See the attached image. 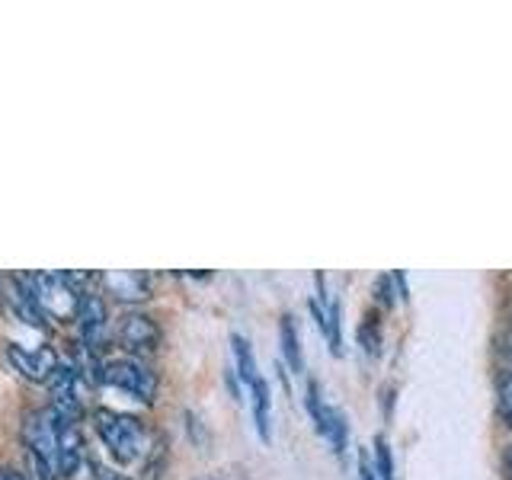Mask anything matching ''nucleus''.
I'll return each instance as SVG.
<instances>
[{"instance_id": "nucleus-1", "label": "nucleus", "mask_w": 512, "mask_h": 480, "mask_svg": "<svg viewBox=\"0 0 512 480\" xmlns=\"http://www.w3.org/2000/svg\"><path fill=\"white\" fill-rule=\"evenodd\" d=\"M93 426H96V432H100V439L106 442L109 452L116 455L122 464H132L148 452V426H144L132 413L96 410Z\"/></svg>"}, {"instance_id": "nucleus-2", "label": "nucleus", "mask_w": 512, "mask_h": 480, "mask_svg": "<svg viewBox=\"0 0 512 480\" xmlns=\"http://www.w3.org/2000/svg\"><path fill=\"white\" fill-rule=\"evenodd\" d=\"M58 410L45 407V410H32L23 423V439L29 448V458L36 461L39 477L42 480H55L61 477L58 471Z\"/></svg>"}, {"instance_id": "nucleus-3", "label": "nucleus", "mask_w": 512, "mask_h": 480, "mask_svg": "<svg viewBox=\"0 0 512 480\" xmlns=\"http://www.w3.org/2000/svg\"><path fill=\"white\" fill-rule=\"evenodd\" d=\"M32 285H36L45 317H58V320L77 317L80 292L68 282L64 272H32Z\"/></svg>"}, {"instance_id": "nucleus-4", "label": "nucleus", "mask_w": 512, "mask_h": 480, "mask_svg": "<svg viewBox=\"0 0 512 480\" xmlns=\"http://www.w3.org/2000/svg\"><path fill=\"white\" fill-rule=\"evenodd\" d=\"M103 381H109L112 388H119L125 394L138 397L141 404H151L157 391V375L148 365L138 359H112L103 365Z\"/></svg>"}, {"instance_id": "nucleus-5", "label": "nucleus", "mask_w": 512, "mask_h": 480, "mask_svg": "<svg viewBox=\"0 0 512 480\" xmlns=\"http://www.w3.org/2000/svg\"><path fill=\"white\" fill-rule=\"evenodd\" d=\"M308 410L314 416V426H317L320 436L333 445L336 455H343L346 452V439H349V423H346V416L340 410L320 397L317 381H308Z\"/></svg>"}, {"instance_id": "nucleus-6", "label": "nucleus", "mask_w": 512, "mask_h": 480, "mask_svg": "<svg viewBox=\"0 0 512 480\" xmlns=\"http://www.w3.org/2000/svg\"><path fill=\"white\" fill-rule=\"evenodd\" d=\"M311 314L317 320V327L320 333L327 336V343H330V352L333 356H340L343 352V324H340V301L330 298L327 292V279L317 272V298L311 301Z\"/></svg>"}, {"instance_id": "nucleus-7", "label": "nucleus", "mask_w": 512, "mask_h": 480, "mask_svg": "<svg viewBox=\"0 0 512 480\" xmlns=\"http://www.w3.org/2000/svg\"><path fill=\"white\" fill-rule=\"evenodd\" d=\"M116 343L128 352H154L160 343V330L148 314L128 311V314H122L119 327H116Z\"/></svg>"}, {"instance_id": "nucleus-8", "label": "nucleus", "mask_w": 512, "mask_h": 480, "mask_svg": "<svg viewBox=\"0 0 512 480\" xmlns=\"http://www.w3.org/2000/svg\"><path fill=\"white\" fill-rule=\"evenodd\" d=\"M55 426H58V471H61V477H71V474H77L80 461H84V448H87L84 432L77 426V416L61 413V410H58Z\"/></svg>"}, {"instance_id": "nucleus-9", "label": "nucleus", "mask_w": 512, "mask_h": 480, "mask_svg": "<svg viewBox=\"0 0 512 480\" xmlns=\"http://www.w3.org/2000/svg\"><path fill=\"white\" fill-rule=\"evenodd\" d=\"M7 301H10V308L23 317V324L29 327H39L45 330V311H42V304H39V295H36V285H32V272H20V276H10L7 279Z\"/></svg>"}, {"instance_id": "nucleus-10", "label": "nucleus", "mask_w": 512, "mask_h": 480, "mask_svg": "<svg viewBox=\"0 0 512 480\" xmlns=\"http://www.w3.org/2000/svg\"><path fill=\"white\" fill-rule=\"evenodd\" d=\"M4 356H7V362H10L23 378L39 381V384L52 378V375H55V368H58V359L52 356V352L26 349L23 343H7V346H4Z\"/></svg>"}, {"instance_id": "nucleus-11", "label": "nucleus", "mask_w": 512, "mask_h": 480, "mask_svg": "<svg viewBox=\"0 0 512 480\" xmlns=\"http://www.w3.org/2000/svg\"><path fill=\"white\" fill-rule=\"evenodd\" d=\"M52 381V397H55V404L61 413H71L77 416L80 407H84V388H80V372L71 365H58L55 368V375L48 378Z\"/></svg>"}, {"instance_id": "nucleus-12", "label": "nucleus", "mask_w": 512, "mask_h": 480, "mask_svg": "<svg viewBox=\"0 0 512 480\" xmlns=\"http://www.w3.org/2000/svg\"><path fill=\"white\" fill-rule=\"evenodd\" d=\"M77 327L87 346H96L106 333V301L96 292H84L77 304Z\"/></svg>"}, {"instance_id": "nucleus-13", "label": "nucleus", "mask_w": 512, "mask_h": 480, "mask_svg": "<svg viewBox=\"0 0 512 480\" xmlns=\"http://www.w3.org/2000/svg\"><path fill=\"white\" fill-rule=\"evenodd\" d=\"M106 292L116 301H144L151 295V276L148 272H106L103 276Z\"/></svg>"}, {"instance_id": "nucleus-14", "label": "nucleus", "mask_w": 512, "mask_h": 480, "mask_svg": "<svg viewBox=\"0 0 512 480\" xmlns=\"http://www.w3.org/2000/svg\"><path fill=\"white\" fill-rule=\"evenodd\" d=\"M250 400H253V420H256V432H260V439L269 442L272 439V397H269V384L266 378L260 375L253 384H250Z\"/></svg>"}, {"instance_id": "nucleus-15", "label": "nucleus", "mask_w": 512, "mask_h": 480, "mask_svg": "<svg viewBox=\"0 0 512 480\" xmlns=\"http://www.w3.org/2000/svg\"><path fill=\"white\" fill-rule=\"evenodd\" d=\"M279 336H282V352H285V362L292 365V372H304V352H301V336L295 327V317L285 314L282 324H279Z\"/></svg>"}, {"instance_id": "nucleus-16", "label": "nucleus", "mask_w": 512, "mask_h": 480, "mask_svg": "<svg viewBox=\"0 0 512 480\" xmlns=\"http://www.w3.org/2000/svg\"><path fill=\"white\" fill-rule=\"evenodd\" d=\"M231 346H234V359H237V375H240V381L250 384L260 378V368H256V356H253V346H250V340L247 336H240V333H234L231 336Z\"/></svg>"}, {"instance_id": "nucleus-17", "label": "nucleus", "mask_w": 512, "mask_h": 480, "mask_svg": "<svg viewBox=\"0 0 512 480\" xmlns=\"http://www.w3.org/2000/svg\"><path fill=\"white\" fill-rule=\"evenodd\" d=\"M375 474L378 480H394V455H391V445L384 436H375Z\"/></svg>"}, {"instance_id": "nucleus-18", "label": "nucleus", "mask_w": 512, "mask_h": 480, "mask_svg": "<svg viewBox=\"0 0 512 480\" xmlns=\"http://www.w3.org/2000/svg\"><path fill=\"white\" fill-rule=\"evenodd\" d=\"M500 413H503V420L512 426V372L500 384Z\"/></svg>"}, {"instance_id": "nucleus-19", "label": "nucleus", "mask_w": 512, "mask_h": 480, "mask_svg": "<svg viewBox=\"0 0 512 480\" xmlns=\"http://www.w3.org/2000/svg\"><path fill=\"white\" fill-rule=\"evenodd\" d=\"M359 480H378L375 461H372V455H368V448H359Z\"/></svg>"}, {"instance_id": "nucleus-20", "label": "nucleus", "mask_w": 512, "mask_h": 480, "mask_svg": "<svg viewBox=\"0 0 512 480\" xmlns=\"http://www.w3.org/2000/svg\"><path fill=\"white\" fill-rule=\"evenodd\" d=\"M93 480H128V477H122L119 471H106V468H96Z\"/></svg>"}, {"instance_id": "nucleus-21", "label": "nucleus", "mask_w": 512, "mask_h": 480, "mask_svg": "<svg viewBox=\"0 0 512 480\" xmlns=\"http://www.w3.org/2000/svg\"><path fill=\"white\" fill-rule=\"evenodd\" d=\"M0 480H26L20 471H13V468H0Z\"/></svg>"}, {"instance_id": "nucleus-22", "label": "nucleus", "mask_w": 512, "mask_h": 480, "mask_svg": "<svg viewBox=\"0 0 512 480\" xmlns=\"http://www.w3.org/2000/svg\"><path fill=\"white\" fill-rule=\"evenodd\" d=\"M506 352H509V356H512V333L506 336Z\"/></svg>"}]
</instances>
